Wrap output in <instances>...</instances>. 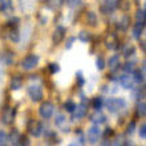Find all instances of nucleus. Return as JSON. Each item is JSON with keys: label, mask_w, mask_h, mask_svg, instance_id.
I'll list each match as a JSON object with an SVG mask.
<instances>
[{"label": "nucleus", "mask_w": 146, "mask_h": 146, "mask_svg": "<svg viewBox=\"0 0 146 146\" xmlns=\"http://www.w3.org/2000/svg\"><path fill=\"white\" fill-rule=\"evenodd\" d=\"M104 105L111 113H118L123 108H126V101L121 97L119 98H108L106 101H104Z\"/></svg>", "instance_id": "obj_1"}, {"label": "nucleus", "mask_w": 146, "mask_h": 146, "mask_svg": "<svg viewBox=\"0 0 146 146\" xmlns=\"http://www.w3.org/2000/svg\"><path fill=\"white\" fill-rule=\"evenodd\" d=\"M28 94L33 102H38L42 100V89L38 84H31L28 86Z\"/></svg>", "instance_id": "obj_2"}, {"label": "nucleus", "mask_w": 146, "mask_h": 146, "mask_svg": "<svg viewBox=\"0 0 146 146\" xmlns=\"http://www.w3.org/2000/svg\"><path fill=\"white\" fill-rule=\"evenodd\" d=\"M38 64V56L37 54H28L27 57L21 61V68L25 70H32L33 68H36Z\"/></svg>", "instance_id": "obj_3"}, {"label": "nucleus", "mask_w": 146, "mask_h": 146, "mask_svg": "<svg viewBox=\"0 0 146 146\" xmlns=\"http://www.w3.org/2000/svg\"><path fill=\"white\" fill-rule=\"evenodd\" d=\"M53 110H54V106L52 102L49 101H45V102H42L40 105V108H38V114L41 115L42 118H50L52 114H53Z\"/></svg>", "instance_id": "obj_4"}, {"label": "nucleus", "mask_w": 146, "mask_h": 146, "mask_svg": "<svg viewBox=\"0 0 146 146\" xmlns=\"http://www.w3.org/2000/svg\"><path fill=\"white\" fill-rule=\"evenodd\" d=\"M118 82L123 89H133L134 88V84H135L134 80H133V76H131V74H127V73L119 76Z\"/></svg>", "instance_id": "obj_5"}, {"label": "nucleus", "mask_w": 146, "mask_h": 146, "mask_svg": "<svg viewBox=\"0 0 146 146\" xmlns=\"http://www.w3.org/2000/svg\"><path fill=\"white\" fill-rule=\"evenodd\" d=\"M88 139L90 143H96L101 137V129L98 127V125H93L90 129L88 130Z\"/></svg>", "instance_id": "obj_6"}, {"label": "nucleus", "mask_w": 146, "mask_h": 146, "mask_svg": "<svg viewBox=\"0 0 146 146\" xmlns=\"http://www.w3.org/2000/svg\"><path fill=\"white\" fill-rule=\"evenodd\" d=\"M65 36V28L64 27H57L53 31V35H52V41H53L54 45H58L60 42L62 41V38Z\"/></svg>", "instance_id": "obj_7"}, {"label": "nucleus", "mask_w": 146, "mask_h": 146, "mask_svg": "<svg viewBox=\"0 0 146 146\" xmlns=\"http://www.w3.org/2000/svg\"><path fill=\"white\" fill-rule=\"evenodd\" d=\"M28 130L33 137H40L42 133V125L41 122H37V121H32L29 122V126H28Z\"/></svg>", "instance_id": "obj_8"}, {"label": "nucleus", "mask_w": 146, "mask_h": 146, "mask_svg": "<svg viewBox=\"0 0 146 146\" xmlns=\"http://www.w3.org/2000/svg\"><path fill=\"white\" fill-rule=\"evenodd\" d=\"M90 121H92L94 125H100V123H104L105 121H106V115H105L102 111L96 110L90 115Z\"/></svg>", "instance_id": "obj_9"}, {"label": "nucleus", "mask_w": 146, "mask_h": 146, "mask_svg": "<svg viewBox=\"0 0 146 146\" xmlns=\"http://www.w3.org/2000/svg\"><path fill=\"white\" fill-rule=\"evenodd\" d=\"M73 114H74V118H82L86 115V106H85L84 102H81L80 105H76Z\"/></svg>", "instance_id": "obj_10"}, {"label": "nucleus", "mask_w": 146, "mask_h": 146, "mask_svg": "<svg viewBox=\"0 0 146 146\" xmlns=\"http://www.w3.org/2000/svg\"><path fill=\"white\" fill-rule=\"evenodd\" d=\"M21 86H23V78L20 76L12 77L11 81H9V88H11L12 90H19Z\"/></svg>", "instance_id": "obj_11"}, {"label": "nucleus", "mask_w": 146, "mask_h": 146, "mask_svg": "<svg viewBox=\"0 0 146 146\" xmlns=\"http://www.w3.org/2000/svg\"><path fill=\"white\" fill-rule=\"evenodd\" d=\"M13 117H15V111L12 110V108H7L5 110H4L3 113V117H1V119H3L4 123H11L12 121H13Z\"/></svg>", "instance_id": "obj_12"}, {"label": "nucleus", "mask_w": 146, "mask_h": 146, "mask_svg": "<svg viewBox=\"0 0 146 146\" xmlns=\"http://www.w3.org/2000/svg\"><path fill=\"white\" fill-rule=\"evenodd\" d=\"M20 138H21V135L19 134V131H17V130H12L11 134H9L8 141L12 143V146H20Z\"/></svg>", "instance_id": "obj_13"}, {"label": "nucleus", "mask_w": 146, "mask_h": 146, "mask_svg": "<svg viewBox=\"0 0 146 146\" xmlns=\"http://www.w3.org/2000/svg\"><path fill=\"white\" fill-rule=\"evenodd\" d=\"M131 76H133V80H134L135 84H141L145 80V73L141 69H134V72L131 73Z\"/></svg>", "instance_id": "obj_14"}, {"label": "nucleus", "mask_w": 146, "mask_h": 146, "mask_svg": "<svg viewBox=\"0 0 146 146\" xmlns=\"http://www.w3.org/2000/svg\"><path fill=\"white\" fill-rule=\"evenodd\" d=\"M108 66L110 68L111 70H115L119 66V56L118 54H114L109 58V62H108Z\"/></svg>", "instance_id": "obj_15"}, {"label": "nucleus", "mask_w": 146, "mask_h": 146, "mask_svg": "<svg viewBox=\"0 0 146 146\" xmlns=\"http://www.w3.org/2000/svg\"><path fill=\"white\" fill-rule=\"evenodd\" d=\"M0 9L4 13H9L12 11V1L11 0H0Z\"/></svg>", "instance_id": "obj_16"}, {"label": "nucleus", "mask_w": 146, "mask_h": 146, "mask_svg": "<svg viewBox=\"0 0 146 146\" xmlns=\"http://www.w3.org/2000/svg\"><path fill=\"white\" fill-rule=\"evenodd\" d=\"M143 27H145V25H142L141 23H135V25L133 27V37L134 38L141 37L143 33Z\"/></svg>", "instance_id": "obj_17"}, {"label": "nucleus", "mask_w": 146, "mask_h": 146, "mask_svg": "<svg viewBox=\"0 0 146 146\" xmlns=\"http://www.w3.org/2000/svg\"><path fill=\"white\" fill-rule=\"evenodd\" d=\"M115 5H117V0H105V5L102 7V11H105L104 13H108L114 9Z\"/></svg>", "instance_id": "obj_18"}, {"label": "nucleus", "mask_w": 146, "mask_h": 146, "mask_svg": "<svg viewBox=\"0 0 146 146\" xmlns=\"http://www.w3.org/2000/svg\"><path fill=\"white\" fill-rule=\"evenodd\" d=\"M135 19H137V23H141L142 25H146V11L138 9L135 12Z\"/></svg>", "instance_id": "obj_19"}, {"label": "nucleus", "mask_w": 146, "mask_h": 146, "mask_svg": "<svg viewBox=\"0 0 146 146\" xmlns=\"http://www.w3.org/2000/svg\"><path fill=\"white\" fill-rule=\"evenodd\" d=\"M127 139L125 137V134H118L115 137L114 142H113V146H126Z\"/></svg>", "instance_id": "obj_20"}, {"label": "nucleus", "mask_w": 146, "mask_h": 146, "mask_svg": "<svg viewBox=\"0 0 146 146\" xmlns=\"http://www.w3.org/2000/svg\"><path fill=\"white\" fill-rule=\"evenodd\" d=\"M1 62H3L4 65H11V64H13V56H12V53L5 52V53L1 54Z\"/></svg>", "instance_id": "obj_21"}, {"label": "nucleus", "mask_w": 146, "mask_h": 146, "mask_svg": "<svg viewBox=\"0 0 146 146\" xmlns=\"http://www.w3.org/2000/svg\"><path fill=\"white\" fill-rule=\"evenodd\" d=\"M106 46H108L109 49H115L117 48V45H118V41H117V38L114 37V36L111 35V36H109L108 38H106Z\"/></svg>", "instance_id": "obj_22"}, {"label": "nucleus", "mask_w": 146, "mask_h": 146, "mask_svg": "<svg viewBox=\"0 0 146 146\" xmlns=\"http://www.w3.org/2000/svg\"><path fill=\"white\" fill-rule=\"evenodd\" d=\"M137 114L141 117L146 115V101H139L137 104Z\"/></svg>", "instance_id": "obj_23"}, {"label": "nucleus", "mask_w": 146, "mask_h": 146, "mask_svg": "<svg viewBox=\"0 0 146 146\" xmlns=\"http://www.w3.org/2000/svg\"><path fill=\"white\" fill-rule=\"evenodd\" d=\"M64 4V0H48V5L52 9H57Z\"/></svg>", "instance_id": "obj_24"}, {"label": "nucleus", "mask_w": 146, "mask_h": 146, "mask_svg": "<svg viewBox=\"0 0 146 146\" xmlns=\"http://www.w3.org/2000/svg\"><path fill=\"white\" fill-rule=\"evenodd\" d=\"M102 105H104V100L101 98V97H96L94 100H93V108L96 109V110H100L102 108Z\"/></svg>", "instance_id": "obj_25"}, {"label": "nucleus", "mask_w": 146, "mask_h": 146, "mask_svg": "<svg viewBox=\"0 0 146 146\" xmlns=\"http://www.w3.org/2000/svg\"><path fill=\"white\" fill-rule=\"evenodd\" d=\"M88 23L92 27H96L97 25V16L94 15V12H89L88 13Z\"/></svg>", "instance_id": "obj_26"}, {"label": "nucleus", "mask_w": 146, "mask_h": 146, "mask_svg": "<svg viewBox=\"0 0 146 146\" xmlns=\"http://www.w3.org/2000/svg\"><path fill=\"white\" fill-rule=\"evenodd\" d=\"M65 115H62V114H58L57 117H56V119H54V122H56V125H57V126H60L62 129V127L65 126V125H64V123H65Z\"/></svg>", "instance_id": "obj_27"}, {"label": "nucleus", "mask_w": 146, "mask_h": 146, "mask_svg": "<svg viewBox=\"0 0 146 146\" xmlns=\"http://www.w3.org/2000/svg\"><path fill=\"white\" fill-rule=\"evenodd\" d=\"M134 52H135V49L133 45H126L123 48V56H125V57H129L131 54H134Z\"/></svg>", "instance_id": "obj_28"}, {"label": "nucleus", "mask_w": 146, "mask_h": 146, "mask_svg": "<svg viewBox=\"0 0 146 146\" xmlns=\"http://www.w3.org/2000/svg\"><path fill=\"white\" fill-rule=\"evenodd\" d=\"M134 64L133 62H126L125 65H123V72L125 73H129V74H131V73L134 72Z\"/></svg>", "instance_id": "obj_29"}, {"label": "nucleus", "mask_w": 146, "mask_h": 146, "mask_svg": "<svg viewBox=\"0 0 146 146\" xmlns=\"http://www.w3.org/2000/svg\"><path fill=\"white\" fill-rule=\"evenodd\" d=\"M9 38H11L12 41H15V42L19 41V31H17L16 28L11 29V32H9Z\"/></svg>", "instance_id": "obj_30"}, {"label": "nucleus", "mask_w": 146, "mask_h": 146, "mask_svg": "<svg viewBox=\"0 0 146 146\" xmlns=\"http://www.w3.org/2000/svg\"><path fill=\"white\" fill-rule=\"evenodd\" d=\"M78 38H80L81 41H84V42L90 41V33H89V32L82 31V32H80V35H78Z\"/></svg>", "instance_id": "obj_31"}, {"label": "nucleus", "mask_w": 146, "mask_h": 146, "mask_svg": "<svg viewBox=\"0 0 146 146\" xmlns=\"http://www.w3.org/2000/svg\"><path fill=\"white\" fill-rule=\"evenodd\" d=\"M74 108H76V104H74L73 101H66L65 104H64V109H65L66 111H70V113H73Z\"/></svg>", "instance_id": "obj_32"}, {"label": "nucleus", "mask_w": 146, "mask_h": 146, "mask_svg": "<svg viewBox=\"0 0 146 146\" xmlns=\"http://www.w3.org/2000/svg\"><path fill=\"white\" fill-rule=\"evenodd\" d=\"M8 137L4 131H0V146H8Z\"/></svg>", "instance_id": "obj_33"}, {"label": "nucleus", "mask_w": 146, "mask_h": 146, "mask_svg": "<svg viewBox=\"0 0 146 146\" xmlns=\"http://www.w3.org/2000/svg\"><path fill=\"white\" fill-rule=\"evenodd\" d=\"M96 66H97V69H100V70H102L105 68V60L101 56H98L96 58Z\"/></svg>", "instance_id": "obj_34"}, {"label": "nucleus", "mask_w": 146, "mask_h": 146, "mask_svg": "<svg viewBox=\"0 0 146 146\" xmlns=\"http://www.w3.org/2000/svg\"><path fill=\"white\" fill-rule=\"evenodd\" d=\"M66 4H68L70 8H76L81 4V0H66Z\"/></svg>", "instance_id": "obj_35"}, {"label": "nucleus", "mask_w": 146, "mask_h": 146, "mask_svg": "<svg viewBox=\"0 0 146 146\" xmlns=\"http://www.w3.org/2000/svg\"><path fill=\"white\" fill-rule=\"evenodd\" d=\"M135 126H137V125H135V122H134V121H131V122L127 125V130H126L127 134H133V133L135 131Z\"/></svg>", "instance_id": "obj_36"}, {"label": "nucleus", "mask_w": 146, "mask_h": 146, "mask_svg": "<svg viewBox=\"0 0 146 146\" xmlns=\"http://www.w3.org/2000/svg\"><path fill=\"white\" fill-rule=\"evenodd\" d=\"M20 146H31V141L28 139V137L23 135V137L20 138Z\"/></svg>", "instance_id": "obj_37"}, {"label": "nucleus", "mask_w": 146, "mask_h": 146, "mask_svg": "<svg viewBox=\"0 0 146 146\" xmlns=\"http://www.w3.org/2000/svg\"><path fill=\"white\" fill-rule=\"evenodd\" d=\"M49 70H50V73H56L60 70V66L56 62H52V64H49Z\"/></svg>", "instance_id": "obj_38"}, {"label": "nucleus", "mask_w": 146, "mask_h": 146, "mask_svg": "<svg viewBox=\"0 0 146 146\" xmlns=\"http://www.w3.org/2000/svg\"><path fill=\"white\" fill-rule=\"evenodd\" d=\"M139 137H142V138H146V123H143V125H141L139 126Z\"/></svg>", "instance_id": "obj_39"}, {"label": "nucleus", "mask_w": 146, "mask_h": 146, "mask_svg": "<svg viewBox=\"0 0 146 146\" xmlns=\"http://www.w3.org/2000/svg\"><path fill=\"white\" fill-rule=\"evenodd\" d=\"M76 77H77V80H78V85H80V86H82V85H84V77H82V73L77 72Z\"/></svg>", "instance_id": "obj_40"}, {"label": "nucleus", "mask_w": 146, "mask_h": 146, "mask_svg": "<svg viewBox=\"0 0 146 146\" xmlns=\"http://www.w3.org/2000/svg\"><path fill=\"white\" fill-rule=\"evenodd\" d=\"M73 41H74V37H70L69 40H68V41H66V49H69L70 46H72Z\"/></svg>", "instance_id": "obj_41"}, {"label": "nucleus", "mask_w": 146, "mask_h": 146, "mask_svg": "<svg viewBox=\"0 0 146 146\" xmlns=\"http://www.w3.org/2000/svg\"><path fill=\"white\" fill-rule=\"evenodd\" d=\"M101 146H111V143H110V141L106 138V139H104V142H102V145Z\"/></svg>", "instance_id": "obj_42"}, {"label": "nucleus", "mask_w": 146, "mask_h": 146, "mask_svg": "<svg viewBox=\"0 0 146 146\" xmlns=\"http://www.w3.org/2000/svg\"><path fill=\"white\" fill-rule=\"evenodd\" d=\"M109 134H111V129H110V127H108V129L105 130V135H109Z\"/></svg>", "instance_id": "obj_43"}, {"label": "nucleus", "mask_w": 146, "mask_h": 146, "mask_svg": "<svg viewBox=\"0 0 146 146\" xmlns=\"http://www.w3.org/2000/svg\"><path fill=\"white\" fill-rule=\"evenodd\" d=\"M3 74H4V70L1 69V65H0V80L3 78Z\"/></svg>", "instance_id": "obj_44"}, {"label": "nucleus", "mask_w": 146, "mask_h": 146, "mask_svg": "<svg viewBox=\"0 0 146 146\" xmlns=\"http://www.w3.org/2000/svg\"><path fill=\"white\" fill-rule=\"evenodd\" d=\"M68 146H78V143H76V142H73V143H69Z\"/></svg>", "instance_id": "obj_45"}, {"label": "nucleus", "mask_w": 146, "mask_h": 146, "mask_svg": "<svg viewBox=\"0 0 146 146\" xmlns=\"http://www.w3.org/2000/svg\"><path fill=\"white\" fill-rule=\"evenodd\" d=\"M126 146H135V145H134L133 142H127V143H126Z\"/></svg>", "instance_id": "obj_46"}, {"label": "nucleus", "mask_w": 146, "mask_h": 146, "mask_svg": "<svg viewBox=\"0 0 146 146\" xmlns=\"http://www.w3.org/2000/svg\"><path fill=\"white\" fill-rule=\"evenodd\" d=\"M145 11H146V1H145Z\"/></svg>", "instance_id": "obj_47"}]
</instances>
